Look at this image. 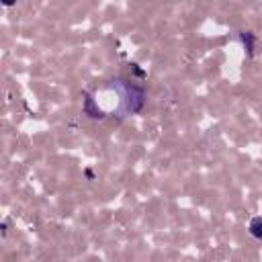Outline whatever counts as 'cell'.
<instances>
[{"instance_id": "7a4b0ae2", "label": "cell", "mask_w": 262, "mask_h": 262, "mask_svg": "<svg viewBox=\"0 0 262 262\" xmlns=\"http://www.w3.org/2000/svg\"><path fill=\"white\" fill-rule=\"evenodd\" d=\"M250 235L256 237V239H262V217H254L250 221V227H248Z\"/></svg>"}, {"instance_id": "6da1fadb", "label": "cell", "mask_w": 262, "mask_h": 262, "mask_svg": "<svg viewBox=\"0 0 262 262\" xmlns=\"http://www.w3.org/2000/svg\"><path fill=\"white\" fill-rule=\"evenodd\" d=\"M143 88L127 84L123 80H111L106 86L98 88L94 94L86 96L84 111L90 117H125L135 113L143 104Z\"/></svg>"}]
</instances>
